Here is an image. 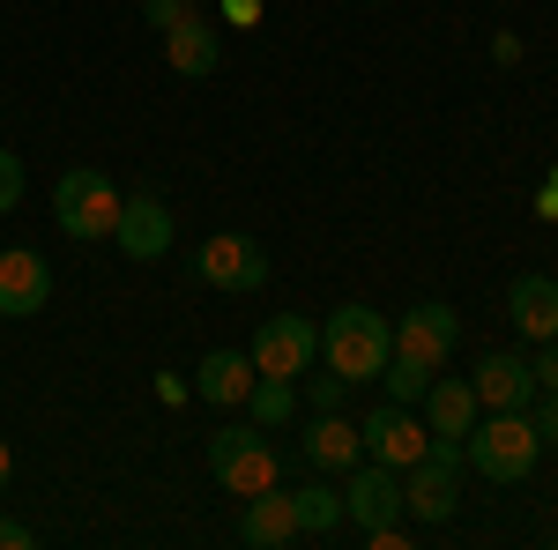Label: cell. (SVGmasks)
Returning <instances> with one entry per match:
<instances>
[{"label": "cell", "mask_w": 558, "mask_h": 550, "mask_svg": "<svg viewBox=\"0 0 558 550\" xmlns=\"http://www.w3.org/2000/svg\"><path fill=\"white\" fill-rule=\"evenodd\" d=\"M254 357L246 350H209L202 357V372H194V394L202 402H216V410H246V394H254Z\"/></svg>", "instance_id": "16"}, {"label": "cell", "mask_w": 558, "mask_h": 550, "mask_svg": "<svg viewBox=\"0 0 558 550\" xmlns=\"http://www.w3.org/2000/svg\"><path fill=\"white\" fill-rule=\"evenodd\" d=\"M246 417H254L260 431L291 424V417H299V380H268V372H260V380H254V394H246Z\"/></svg>", "instance_id": "20"}, {"label": "cell", "mask_w": 558, "mask_h": 550, "mask_svg": "<svg viewBox=\"0 0 558 550\" xmlns=\"http://www.w3.org/2000/svg\"><path fill=\"white\" fill-rule=\"evenodd\" d=\"M299 447H305L313 468H357V454H365V439H357V424H350L343 410H313Z\"/></svg>", "instance_id": "18"}, {"label": "cell", "mask_w": 558, "mask_h": 550, "mask_svg": "<svg viewBox=\"0 0 558 550\" xmlns=\"http://www.w3.org/2000/svg\"><path fill=\"white\" fill-rule=\"evenodd\" d=\"M291 499H299V536H328V528H343V491H328V484H299Z\"/></svg>", "instance_id": "21"}, {"label": "cell", "mask_w": 558, "mask_h": 550, "mask_svg": "<svg viewBox=\"0 0 558 550\" xmlns=\"http://www.w3.org/2000/svg\"><path fill=\"white\" fill-rule=\"evenodd\" d=\"M239 543L246 550H283V543H299V499L291 491H254L246 499V513H239Z\"/></svg>", "instance_id": "14"}, {"label": "cell", "mask_w": 558, "mask_h": 550, "mask_svg": "<svg viewBox=\"0 0 558 550\" xmlns=\"http://www.w3.org/2000/svg\"><path fill=\"white\" fill-rule=\"evenodd\" d=\"M529 410H536V439H544V447H558V394H544V402H529Z\"/></svg>", "instance_id": "27"}, {"label": "cell", "mask_w": 558, "mask_h": 550, "mask_svg": "<svg viewBox=\"0 0 558 550\" xmlns=\"http://www.w3.org/2000/svg\"><path fill=\"white\" fill-rule=\"evenodd\" d=\"M194 15V0H142V23H157V30H179Z\"/></svg>", "instance_id": "24"}, {"label": "cell", "mask_w": 558, "mask_h": 550, "mask_svg": "<svg viewBox=\"0 0 558 550\" xmlns=\"http://www.w3.org/2000/svg\"><path fill=\"white\" fill-rule=\"evenodd\" d=\"M395 513H402V468H387V462H365V468H350L343 521H357V536H365V528H387Z\"/></svg>", "instance_id": "11"}, {"label": "cell", "mask_w": 558, "mask_h": 550, "mask_svg": "<svg viewBox=\"0 0 558 550\" xmlns=\"http://www.w3.org/2000/svg\"><path fill=\"white\" fill-rule=\"evenodd\" d=\"M52 223L68 231V239H83V246H97V239H112L120 231V186L105 179V171H60V186H52Z\"/></svg>", "instance_id": "3"}, {"label": "cell", "mask_w": 558, "mask_h": 550, "mask_svg": "<svg viewBox=\"0 0 558 550\" xmlns=\"http://www.w3.org/2000/svg\"><path fill=\"white\" fill-rule=\"evenodd\" d=\"M216 8H223V23H239V30L260 23V0H216Z\"/></svg>", "instance_id": "28"}, {"label": "cell", "mask_w": 558, "mask_h": 550, "mask_svg": "<svg viewBox=\"0 0 558 550\" xmlns=\"http://www.w3.org/2000/svg\"><path fill=\"white\" fill-rule=\"evenodd\" d=\"M112 239H120V254H128V260H165L179 231H172V209H165L157 194H128V201H120V231H112Z\"/></svg>", "instance_id": "12"}, {"label": "cell", "mask_w": 558, "mask_h": 550, "mask_svg": "<svg viewBox=\"0 0 558 550\" xmlns=\"http://www.w3.org/2000/svg\"><path fill=\"white\" fill-rule=\"evenodd\" d=\"M209 476L231 491V499H254V491H268V484H276V439H268L254 417L209 431Z\"/></svg>", "instance_id": "4"}, {"label": "cell", "mask_w": 558, "mask_h": 550, "mask_svg": "<svg viewBox=\"0 0 558 550\" xmlns=\"http://www.w3.org/2000/svg\"><path fill=\"white\" fill-rule=\"evenodd\" d=\"M350 380L336 372V365H320V372H305V410H343Z\"/></svg>", "instance_id": "23"}, {"label": "cell", "mask_w": 558, "mask_h": 550, "mask_svg": "<svg viewBox=\"0 0 558 550\" xmlns=\"http://www.w3.org/2000/svg\"><path fill=\"white\" fill-rule=\"evenodd\" d=\"M507 320H514L529 342H551L558 335V283L551 276H514V283H507Z\"/></svg>", "instance_id": "17"}, {"label": "cell", "mask_w": 558, "mask_h": 550, "mask_svg": "<svg viewBox=\"0 0 558 550\" xmlns=\"http://www.w3.org/2000/svg\"><path fill=\"white\" fill-rule=\"evenodd\" d=\"M536 216H544V223H558V186H544V194H536Z\"/></svg>", "instance_id": "31"}, {"label": "cell", "mask_w": 558, "mask_h": 550, "mask_svg": "<svg viewBox=\"0 0 558 550\" xmlns=\"http://www.w3.org/2000/svg\"><path fill=\"white\" fill-rule=\"evenodd\" d=\"M529 372H536V394H558V335H551V342H536Z\"/></svg>", "instance_id": "26"}, {"label": "cell", "mask_w": 558, "mask_h": 550, "mask_svg": "<svg viewBox=\"0 0 558 550\" xmlns=\"http://www.w3.org/2000/svg\"><path fill=\"white\" fill-rule=\"evenodd\" d=\"M425 431H439V439H470V424H476V387L470 380H439L432 372V387H425Z\"/></svg>", "instance_id": "19"}, {"label": "cell", "mask_w": 558, "mask_h": 550, "mask_svg": "<svg viewBox=\"0 0 558 550\" xmlns=\"http://www.w3.org/2000/svg\"><path fill=\"white\" fill-rule=\"evenodd\" d=\"M387 357H395V320H380L373 305H343L320 320V365H336L343 380H380Z\"/></svg>", "instance_id": "1"}, {"label": "cell", "mask_w": 558, "mask_h": 550, "mask_svg": "<svg viewBox=\"0 0 558 550\" xmlns=\"http://www.w3.org/2000/svg\"><path fill=\"white\" fill-rule=\"evenodd\" d=\"M551 186H558V171H551Z\"/></svg>", "instance_id": "33"}, {"label": "cell", "mask_w": 558, "mask_h": 550, "mask_svg": "<svg viewBox=\"0 0 558 550\" xmlns=\"http://www.w3.org/2000/svg\"><path fill=\"white\" fill-rule=\"evenodd\" d=\"M15 201H23V157H15V149H0V216L15 209Z\"/></svg>", "instance_id": "25"}, {"label": "cell", "mask_w": 558, "mask_h": 550, "mask_svg": "<svg viewBox=\"0 0 558 550\" xmlns=\"http://www.w3.org/2000/svg\"><path fill=\"white\" fill-rule=\"evenodd\" d=\"M8 476H15V454H8V439H0V491H8Z\"/></svg>", "instance_id": "32"}, {"label": "cell", "mask_w": 558, "mask_h": 550, "mask_svg": "<svg viewBox=\"0 0 558 550\" xmlns=\"http://www.w3.org/2000/svg\"><path fill=\"white\" fill-rule=\"evenodd\" d=\"M454 342H462V313L454 305H439V297H425V305H410L402 320H395V357H410V365H447L454 357Z\"/></svg>", "instance_id": "7"}, {"label": "cell", "mask_w": 558, "mask_h": 550, "mask_svg": "<svg viewBox=\"0 0 558 550\" xmlns=\"http://www.w3.org/2000/svg\"><path fill=\"white\" fill-rule=\"evenodd\" d=\"M165 60H172L179 83H209L216 68H223V38H216V23L186 15L179 30H165Z\"/></svg>", "instance_id": "15"}, {"label": "cell", "mask_w": 558, "mask_h": 550, "mask_svg": "<svg viewBox=\"0 0 558 550\" xmlns=\"http://www.w3.org/2000/svg\"><path fill=\"white\" fill-rule=\"evenodd\" d=\"M492 60H499V68H514V60H521V38H514V30H499V38H492Z\"/></svg>", "instance_id": "30"}, {"label": "cell", "mask_w": 558, "mask_h": 550, "mask_svg": "<svg viewBox=\"0 0 558 550\" xmlns=\"http://www.w3.org/2000/svg\"><path fill=\"white\" fill-rule=\"evenodd\" d=\"M246 357H254V372H268V380H305L313 357H320V328L305 313H276V320H260Z\"/></svg>", "instance_id": "5"}, {"label": "cell", "mask_w": 558, "mask_h": 550, "mask_svg": "<svg viewBox=\"0 0 558 550\" xmlns=\"http://www.w3.org/2000/svg\"><path fill=\"white\" fill-rule=\"evenodd\" d=\"M476 410H529L536 402V372H529V357H514V350H492V357H476Z\"/></svg>", "instance_id": "13"}, {"label": "cell", "mask_w": 558, "mask_h": 550, "mask_svg": "<svg viewBox=\"0 0 558 550\" xmlns=\"http://www.w3.org/2000/svg\"><path fill=\"white\" fill-rule=\"evenodd\" d=\"M454 506H462V468L454 462H410L402 468V513L417 521V528H439V521H454Z\"/></svg>", "instance_id": "8"}, {"label": "cell", "mask_w": 558, "mask_h": 550, "mask_svg": "<svg viewBox=\"0 0 558 550\" xmlns=\"http://www.w3.org/2000/svg\"><path fill=\"white\" fill-rule=\"evenodd\" d=\"M31 543H38V528H23V521L0 513V550H31Z\"/></svg>", "instance_id": "29"}, {"label": "cell", "mask_w": 558, "mask_h": 550, "mask_svg": "<svg viewBox=\"0 0 558 550\" xmlns=\"http://www.w3.org/2000/svg\"><path fill=\"white\" fill-rule=\"evenodd\" d=\"M194 276L209 283V291H260L268 283V254H260L246 231H216V239H202V254H194Z\"/></svg>", "instance_id": "6"}, {"label": "cell", "mask_w": 558, "mask_h": 550, "mask_svg": "<svg viewBox=\"0 0 558 550\" xmlns=\"http://www.w3.org/2000/svg\"><path fill=\"white\" fill-rule=\"evenodd\" d=\"M380 387H387V402H425V387H432V365H410V357H387L380 365Z\"/></svg>", "instance_id": "22"}, {"label": "cell", "mask_w": 558, "mask_h": 550, "mask_svg": "<svg viewBox=\"0 0 558 550\" xmlns=\"http://www.w3.org/2000/svg\"><path fill=\"white\" fill-rule=\"evenodd\" d=\"M52 305V268L31 246H8L0 254V320H38Z\"/></svg>", "instance_id": "10"}, {"label": "cell", "mask_w": 558, "mask_h": 550, "mask_svg": "<svg viewBox=\"0 0 558 550\" xmlns=\"http://www.w3.org/2000/svg\"><path fill=\"white\" fill-rule=\"evenodd\" d=\"M357 439H365V462H387V468H410V462H425V447H432V431L402 402H380L373 417L357 424Z\"/></svg>", "instance_id": "9"}, {"label": "cell", "mask_w": 558, "mask_h": 550, "mask_svg": "<svg viewBox=\"0 0 558 550\" xmlns=\"http://www.w3.org/2000/svg\"><path fill=\"white\" fill-rule=\"evenodd\" d=\"M462 447H470L476 476H492V484H521V476L536 468V454H544V439H536L529 410H492L484 424H470Z\"/></svg>", "instance_id": "2"}]
</instances>
